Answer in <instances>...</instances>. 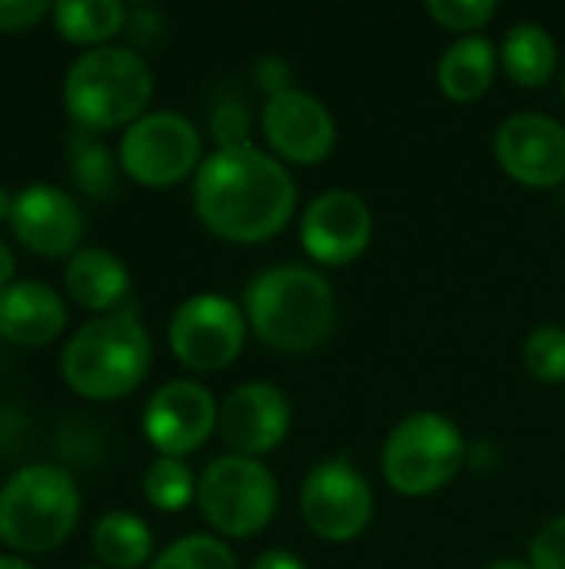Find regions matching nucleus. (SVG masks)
I'll return each instance as SVG.
<instances>
[{"label":"nucleus","mask_w":565,"mask_h":569,"mask_svg":"<svg viewBox=\"0 0 565 569\" xmlns=\"http://www.w3.org/2000/svg\"><path fill=\"white\" fill-rule=\"evenodd\" d=\"M196 483L200 480L180 457H157L143 473V497L163 513H180L196 500Z\"/></svg>","instance_id":"obj_24"},{"label":"nucleus","mask_w":565,"mask_h":569,"mask_svg":"<svg viewBox=\"0 0 565 569\" xmlns=\"http://www.w3.org/2000/svg\"><path fill=\"white\" fill-rule=\"evenodd\" d=\"M153 363L150 333L133 310H117L83 323L60 350L63 383L87 400H120L133 393Z\"/></svg>","instance_id":"obj_4"},{"label":"nucleus","mask_w":565,"mask_h":569,"mask_svg":"<svg viewBox=\"0 0 565 569\" xmlns=\"http://www.w3.org/2000/svg\"><path fill=\"white\" fill-rule=\"evenodd\" d=\"M493 157L523 187H559L565 180V127L546 113H513L496 127Z\"/></svg>","instance_id":"obj_12"},{"label":"nucleus","mask_w":565,"mask_h":569,"mask_svg":"<svg viewBox=\"0 0 565 569\" xmlns=\"http://www.w3.org/2000/svg\"><path fill=\"white\" fill-rule=\"evenodd\" d=\"M490 569H533V567H529V560H513V557H509V560H496Z\"/></svg>","instance_id":"obj_36"},{"label":"nucleus","mask_w":565,"mask_h":569,"mask_svg":"<svg viewBox=\"0 0 565 569\" xmlns=\"http://www.w3.org/2000/svg\"><path fill=\"white\" fill-rule=\"evenodd\" d=\"M500 63L519 87H546L559 70V47L546 27L523 20L506 33L500 47Z\"/></svg>","instance_id":"obj_20"},{"label":"nucleus","mask_w":565,"mask_h":569,"mask_svg":"<svg viewBox=\"0 0 565 569\" xmlns=\"http://www.w3.org/2000/svg\"><path fill=\"white\" fill-rule=\"evenodd\" d=\"M67 170H70V180L93 200H107L117 193L120 157H113L107 143L97 140V133L73 130L67 137Z\"/></svg>","instance_id":"obj_23"},{"label":"nucleus","mask_w":565,"mask_h":569,"mask_svg":"<svg viewBox=\"0 0 565 569\" xmlns=\"http://www.w3.org/2000/svg\"><path fill=\"white\" fill-rule=\"evenodd\" d=\"M200 153L203 140L193 120L173 110H150L123 130L117 157L130 180L163 190L186 180L190 173L196 177L203 163Z\"/></svg>","instance_id":"obj_8"},{"label":"nucleus","mask_w":565,"mask_h":569,"mask_svg":"<svg viewBox=\"0 0 565 569\" xmlns=\"http://www.w3.org/2000/svg\"><path fill=\"white\" fill-rule=\"evenodd\" d=\"M13 237L40 257H73L83 237V213L77 200L53 183H30L13 197Z\"/></svg>","instance_id":"obj_16"},{"label":"nucleus","mask_w":565,"mask_h":569,"mask_svg":"<svg viewBox=\"0 0 565 569\" xmlns=\"http://www.w3.org/2000/svg\"><path fill=\"white\" fill-rule=\"evenodd\" d=\"M10 210H13V197H10L7 187L0 183V220H10Z\"/></svg>","instance_id":"obj_35"},{"label":"nucleus","mask_w":565,"mask_h":569,"mask_svg":"<svg viewBox=\"0 0 565 569\" xmlns=\"http://www.w3.org/2000/svg\"><path fill=\"white\" fill-rule=\"evenodd\" d=\"M153 70L130 47H93L63 73V110L77 130L103 133L137 123L150 113Z\"/></svg>","instance_id":"obj_3"},{"label":"nucleus","mask_w":565,"mask_h":569,"mask_svg":"<svg viewBox=\"0 0 565 569\" xmlns=\"http://www.w3.org/2000/svg\"><path fill=\"white\" fill-rule=\"evenodd\" d=\"M253 117L240 100H220L210 113V133L216 140V150H236V147H253L250 143Z\"/></svg>","instance_id":"obj_28"},{"label":"nucleus","mask_w":565,"mask_h":569,"mask_svg":"<svg viewBox=\"0 0 565 569\" xmlns=\"http://www.w3.org/2000/svg\"><path fill=\"white\" fill-rule=\"evenodd\" d=\"M526 370L543 383H565V330L563 327H539L523 343Z\"/></svg>","instance_id":"obj_26"},{"label":"nucleus","mask_w":565,"mask_h":569,"mask_svg":"<svg viewBox=\"0 0 565 569\" xmlns=\"http://www.w3.org/2000/svg\"><path fill=\"white\" fill-rule=\"evenodd\" d=\"M253 80H256V87L266 93V100L276 97V93L293 90V70H290V63H286L283 57H276V53H270V57H263V60L256 63Z\"/></svg>","instance_id":"obj_31"},{"label":"nucleus","mask_w":565,"mask_h":569,"mask_svg":"<svg viewBox=\"0 0 565 569\" xmlns=\"http://www.w3.org/2000/svg\"><path fill=\"white\" fill-rule=\"evenodd\" d=\"M127 30H130L140 43L157 40V33H160V17H157V10H150V7L130 10V13H127Z\"/></svg>","instance_id":"obj_32"},{"label":"nucleus","mask_w":565,"mask_h":569,"mask_svg":"<svg viewBox=\"0 0 565 569\" xmlns=\"http://www.w3.org/2000/svg\"><path fill=\"white\" fill-rule=\"evenodd\" d=\"M53 7L43 0H0V33L10 30H27L33 23H40Z\"/></svg>","instance_id":"obj_30"},{"label":"nucleus","mask_w":565,"mask_h":569,"mask_svg":"<svg viewBox=\"0 0 565 569\" xmlns=\"http://www.w3.org/2000/svg\"><path fill=\"white\" fill-rule=\"evenodd\" d=\"M260 127L270 153L290 167H316L336 147V120L330 107L300 87L270 97Z\"/></svg>","instance_id":"obj_11"},{"label":"nucleus","mask_w":565,"mask_h":569,"mask_svg":"<svg viewBox=\"0 0 565 569\" xmlns=\"http://www.w3.org/2000/svg\"><path fill=\"white\" fill-rule=\"evenodd\" d=\"M529 567L565 569V517L549 520L529 543Z\"/></svg>","instance_id":"obj_29"},{"label":"nucleus","mask_w":565,"mask_h":569,"mask_svg":"<svg viewBox=\"0 0 565 569\" xmlns=\"http://www.w3.org/2000/svg\"><path fill=\"white\" fill-rule=\"evenodd\" d=\"M243 313L253 333L273 350L310 353L336 323V297L320 270L280 263L253 277L243 293Z\"/></svg>","instance_id":"obj_2"},{"label":"nucleus","mask_w":565,"mask_h":569,"mask_svg":"<svg viewBox=\"0 0 565 569\" xmlns=\"http://www.w3.org/2000/svg\"><path fill=\"white\" fill-rule=\"evenodd\" d=\"M196 503L220 537L250 540L273 523L280 487L260 460L226 453L206 463L196 483Z\"/></svg>","instance_id":"obj_7"},{"label":"nucleus","mask_w":565,"mask_h":569,"mask_svg":"<svg viewBox=\"0 0 565 569\" xmlns=\"http://www.w3.org/2000/svg\"><path fill=\"white\" fill-rule=\"evenodd\" d=\"M150 569H240L236 567V557L233 550L216 540V537H206V533H193V537H183L176 543H170Z\"/></svg>","instance_id":"obj_25"},{"label":"nucleus","mask_w":565,"mask_h":569,"mask_svg":"<svg viewBox=\"0 0 565 569\" xmlns=\"http://www.w3.org/2000/svg\"><path fill=\"white\" fill-rule=\"evenodd\" d=\"M303 250L323 267L353 263L373 240V213L353 190L320 193L300 217Z\"/></svg>","instance_id":"obj_14"},{"label":"nucleus","mask_w":565,"mask_h":569,"mask_svg":"<svg viewBox=\"0 0 565 569\" xmlns=\"http://www.w3.org/2000/svg\"><path fill=\"white\" fill-rule=\"evenodd\" d=\"M67 327L63 297L40 280H13L0 290V337L17 347H43Z\"/></svg>","instance_id":"obj_17"},{"label":"nucleus","mask_w":565,"mask_h":569,"mask_svg":"<svg viewBox=\"0 0 565 569\" xmlns=\"http://www.w3.org/2000/svg\"><path fill=\"white\" fill-rule=\"evenodd\" d=\"M466 440L443 413H413L383 443V477L403 497H430L456 480L466 463Z\"/></svg>","instance_id":"obj_6"},{"label":"nucleus","mask_w":565,"mask_h":569,"mask_svg":"<svg viewBox=\"0 0 565 569\" xmlns=\"http://www.w3.org/2000/svg\"><path fill=\"white\" fill-rule=\"evenodd\" d=\"M93 553L107 569H137L153 557V533L150 527L123 510L103 513L93 527Z\"/></svg>","instance_id":"obj_22"},{"label":"nucleus","mask_w":565,"mask_h":569,"mask_svg":"<svg viewBox=\"0 0 565 569\" xmlns=\"http://www.w3.org/2000/svg\"><path fill=\"white\" fill-rule=\"evenodd\" d=\"M87 569H103V567H87Z\"/></svg>","instance_id":"obj_39"},{"label":"nucleus","mask_w":565,"mask_h":569,"mask_svg":"<svg viewBox=\"0 0 565 569\" xmlns=\"http://www.w3.org/2000/svg\"><path fill=\"white\" fill-rule=\"evenodd\" d=\"M200 223L230 243H263L296 213V183L283 160L260 147L213 150L193 177Z\"/></svg>","instance_id":"obj_1"},{"label":"nucleus","mask_w":565,"mask_h":569,"mask_svg":"<svg viewBox=\"0 0 565 569\" xmlns=\"http://www.w3.org/2000/svg\"><path fill=\"white\" fill-rule=\"evenodd\" d=\"M246 313L220 293H196L170 317V350L193 373H216L230 367L246 343Z\"/></svg>","instance_id":"obj_9"},{"label":"nucleus","mask_w":565,"mask_h":569,"mask_svg":"<svg viewBox=\"0 0 565 569\" xmlns=\"http://www.w3.org/2000/svg\"><path fill=\"white\" fill-rule=\"evenodd\" d=\"M253 569H310L300 557H293V553H286V550H266Z\"/></svg>","instance_id":"obj_33"},{"label":"nucleus","mask_w":565,"mask_h":569,"mask_svg":"<svg viewBox=\"0 0 565 569\" xmlns=\"http://www.w3.org/2000/svg\"><path fill=\"white\" fill-rule=\"evenodd\" d=\"M220 420L213 393L196 380L163 383L143 407V433L160 450V457H186L200 450Z\"/></svg>","instance_id":"obj_13"},{"label":"nucleus","mask_w":565,"mask_h":569,"mask_svg":"<svg viewBox=\"0 0 565 569\" xmlns=\"http://www.w3.org/2000/svg\"><path fill=\"white\" fill-rule=\"evenodd\" d=\"M13 270H17V263H13V250L0 240V290H7V287L13 283Z\"/></svg>","instance_id":"obj_34"},{"label":"nucleus","mask_w":565,"mask_h":569,"mask_svg":"<svg viewBox=\"0 0 565 569\" xmlns=\"http://www.w3.org/2000/svg\"><path fill=\"white\" fill-rule=\"evenodd\" d=\"M127 7L120 0H60L50 17L63 40L80 47H107L110 37L127 30Z\"/></svg>","instance_id":"obj_21"},{"label":"nucleus","mask_w":565,"mask_h":569,"mask_svg":"<svg viewBox=\"0 0 565 569\" xmlns=\"http://www.w3.org/2000/svg\"><path fill=\"white\" fill-rule=\"evenodd\" d=\"M496 70H500V53L493 40H486L483 33H473L446 47L436 67V80H440V90L453 103H473L483 93H490Z\"/></svg>","instance_id":"obj_19"},{"label":"nucleus","mask_w":565,"mask_h":569,"mask_svg":"<svg viewBox=\"0 0 565 569\" xmlns=\"http://www.w3.org/2000/svg\"><path fill=\"white\" fill-rule=\"evenodd\" d=\"M80 520V490L63 467L30 463L0 487V543L13 553L57 550Z\"/></svg>","instance_id":"obj_5"},{"label":"nucleus","mask_w":565,"mask_h":569,"mask_svg":"<svg viewBox=\"0 0 565 569\" xmlns=\"http://www.w3.org/2000/svg\"><path fill=\"white\" fill-rule=\"evenodd\" d=\"M426 13H430L443 30L473 37V33H480L483 27H490V20L500 13V3H496V0H430V3H426Z\"/></svg>","instance_id":"obj_27"},{"label":"nucleus","mask_w":565,"mask_h":569,"mask_svg":"<svg viewBox=\"0 0 565 569\" xmlns=\"http://www.w3.org/2000/svg\"><path fill=\"white\" fill-rule=\"evenodd\" d=\"M373 487L350 460L316 463L300 487V513L326 543H350L373 523Z\"/></svg>","instance_id":"obj_10"},{"label":"nucleus","mask_w":565,"mask_h":569,"mask_svg":"<svg viewBox=\"0 0 565 569\" xmlns=\"http://www.w3.org/2000/svg\"><path fill=\"white\" fill-rule=\"evenodd\" d=\"M293 423V407L286 393L273 383H243L220 403V440L236 457L260 460L276 450Z\"/></svg>","instance_id":"obj_15"},{"label":"nucleus","mask_w":565,"mask_h":569,"mask_svg":"<svg viewBox=\"0 0 565 569\" xmlns=\"http://www.w3.org/2000/svg\"><path fill=\"white\" fill-rule=\"evenodd\" d=\"M0 569H33L27 560H17V557H0Z\"/></svg>","instance_id":"obj_37"},{"label":"nucleus","mask_w":565,"mask_h":569,"mask_svg":"<svg viewBox=\"0 0 565 569\" xmlns=\"http://www.w3.org/2000/svg\"><path fill=\"white\" fill-rule=\"evenodd\" d=\"M63 287L77 307L107 317V313H117V307L127 300L130 270L117 253L103 247H83L70 257L63 270Z\"/></svg>","instance_id":"obj_18"},{"label":"nucleus","mask_w":565,"mask_h":569,"mask_svg":"<svg viewBox=\"0 0 565 569\" xmlns=\"http://www.w3.org/2000/svg\"><path fill=\"white\" fill-rule=\"evenodd\" d=\"M563 97H565V77H563Z\"/></svg>","instance_id":"obj_38"}]
</instances>
